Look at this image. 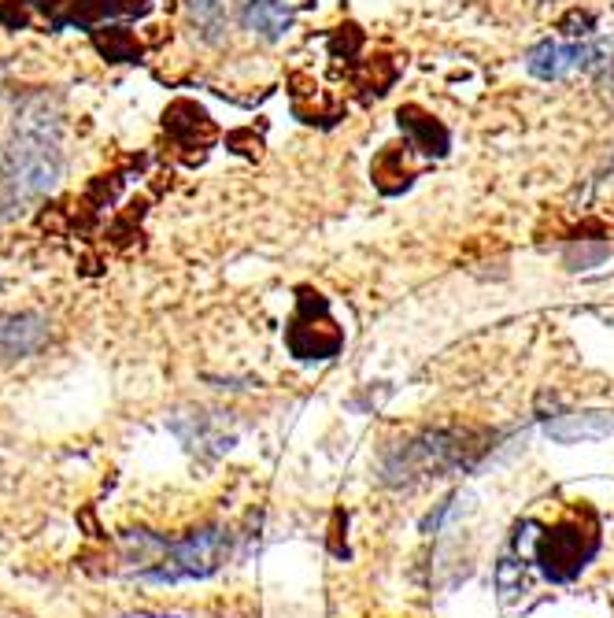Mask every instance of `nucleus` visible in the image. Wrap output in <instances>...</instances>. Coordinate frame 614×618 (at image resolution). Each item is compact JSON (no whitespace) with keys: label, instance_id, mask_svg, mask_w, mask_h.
<instances>
[{"label":"nucleus","instance_id":"nucleus-1","mask_svg":"<svg viewBox=\"0 0 614 618\" xmlns=\"http://www.w3.org/2000/svg\"><path fill=\"white\" fill-rule=\"evenodd\" d=\"M130 564H138V575L149 581H181V578H208L219 570L226 556V534L222 530H200L181 541H159L149 534H130Z\"/></svg>","mask_w":614,"mask_h":618},{"label":"nucleus","instance_id":"nucleus-20","mask_svg":"<svg viewBox=\"0 0 614 618\" xmlns=\"http://www.w3.org/2000/svg\"><path fill=\"white\" fill-rule=\"evenodd\" d=\"M611 178H614V160H611Z\"/></svg>","mask_w":614,"mask_h":618},{"label":"nucleus","instance_id":"nucleus-5","mask_svg":"<svg viewBox=\"0 0 614 618\" xmlns=\"http://www.w3.org/2000/svg\"><path fill=\"white\" fill-rule=\"evenodd\" d=\"M482 445H471L466 433H452V430H437L426 433L418 441L404 445L400 464H389V478H407V475H445L452 467H466L477 456Z\"/></svg>","mask_w":614,"mask_h":618},{"label":"nucleus","instance_id":"nucleus-11","mask_svg":"<svg viewBox=\"0 0 614 618\" xmlns=\"http://www.w3.org/2000/svg\"><path fill=\"white\" fill-rule=\"evenodd\" d=\"M89 38H93V49L105 56L108 63H138L145 49L138 41V33L130 27H116V22H100L97 30H89Z\"/></svg>","mask_w":614,"mask_h":618},{"label":"nucleus","instance_id":"nucleus-12","mask_svg":"<svg viewBox=\"0 0 614 618\" xmlns=\"http://www.w3.org/2000/svg\"><path fill=\"white\" fill-rule=\"evenodd\" d=\"M44 337V322L38 315H8L0 319V348L8 356H27L41 345Z\"/></svg>","mask_w":614,"mask_h":618},{"label":"nucleus","instance_id":"nucleus-6","mask_svg":"<svg viewBox=\"0 0 614 618\" xmlns=\"http://www.w3.org/2000/svg\"><path fill=\"white\" fill-rule=\"evenodd\" d=\"M600 56H604V44L596 41H574V44H559V41H537L526 52V71L541 82H559L571 71H596Z\"/></svg>","mask_w":614,"mask_h":618},{"label":"nucleus","instance_id":"nucleus-7","mask_svg":"<svg viewBox=\"0 0 614 618\" xmlns=\"http://www.w3.org/2000/svg\"><path fill=\"white\" fill-rule=\"evenodd\" d=\"M164 130H167V138L175 141V149H197L200 156H208L215 138H219L211 116L197 104V100H175V104L164 111Z\"/></svg>","mask_w":614,"mask_h":618},{"label":"nucleus","instance_id":"nucleus-8","mask_svg":"<svg viewBox=\"0 0 614 618\" xmlns=\"http://www.w3.org/2000/svg\"><path fill=\"white\" fill-rule=\"evenodd\" d=\"M396 122H400L404 138L415 144L418 156H429V160H440V156H448L452 149V133L440 119L429 116L426 108L418 104H404L396 111Z\"/></svg>","mask_w":614,"mask_h":618},{"label":"nucleus","instance_id":"nucleus-18","mask_svg":"<svg viewBox=\"0 0 614 618\" xmlns=\"http://www.w3.org/2000/svg\"><path fill=\"white\" fill-rule=\"evenodd\" d=\"M226 144H230L234 152L248 156V160H259V152H264V141L256 138V130H234L230 138H226Z\"/></svg>","mask_w":614,"mask_h":618},{"label":"nucleus","instance_id":"nucleus-4","mask_svg":"<svg viewBox=\"0 0 614 618\" xmlns=\"http://www.w3.org/2000/svg\"><path fill=\"white\" fill-rule=\"evenodd\" d=\"M596 548H600L596 522H593V515H585V522H559L541 534L537 564L552 581H571L588 567Z\"/></svg>","mask_w":614,"mask_h":618},{"label":"nucleus","instance_id":"nucleus-15","mask_svg":"<svg viewBox=\"0 0 614 618\" xmlns=\"http://www.w3.org/2000/svg\"><path fill=\"white\" fill-rule=\"evenodd\" d=\"M329 56L334 60H345V63H356V56L363 49V30L356 27V22H345V27H337L334 33H329Z\"/></svg>","mask_w":614,"mask_h":618},{"label":"nucleus","instance_id":"nucleus-16","mask_svg":"<svg viewBox=\"0 0 614 618\" xmlns=\"http://www.w3.org/2000/svg\"><path fill=\"white\" fill-rule=\"evenodd\" d=\"M559 30L566 33V38H574V41H588L596 33V11H588V8H571L566 16L559 19Z\"/></svg>","mask_w":614,"mask_h":618},{"label":"nucleus","instance_id":"nucleus-17","mask_svg":"<svg viewBox=\"0 0 614 618\" xmlns=\"http://www.w3.org/2000/svg\"><path fill=\"white\" fill-rule=\"evenodd\" d=\"M607 256H611L607 245H593V249H588V245H571V249H566V267H571V271H585V267L604 263Z\"/></svg>","mask_w":614,"mask_h":618},{"label":"nucleus","instance_id":"nucleus-3","mask_svg":"<svg viewBox=\"0 0 614 618\" xmlns=\"http://www.w3.org/2000/svg\"><path fill=\"white\" fill-rule=\"evenodd\" d=\"M286 345L289 352L304 359V363H315V359H334L345 345V333L329 315L326 297L318 289H300L297 293V311L286 326Z\"/></svg>","mask_w":614,"mask_h":618},{"label":"nucleus","instance_id":"nucleus-10","mask_svg":"<svg viewBox=\"0 0 614 618\" xmlns=\"http://www.w3.org/2000/svg\"><path fill=\"white\" fill-rule=\"evenodd\" d=\"M293 22L289 0H245L241 4V27L256 33L259 41H278L286 38Z\"/></svg>","mask_w":614,"mask_h":618},{"label":"nucleus","instance_id":"nucleus-14","mask_svg":"<svg viewBox=\"0 0 614 618\" xmlns=\"http://www.w3.org/2000/svg\"><path fill=\"white\" fill-rule=\"evenodd\" d=\"M614 433V415H582V419H566L552 426V437L574 441V437H607Z\"/></svg>","mask_w":614,"mask_h":618},{"label":"nucleus","instance_id":"nucleus-9","mask_svg":"<svg viewBox=\"0 0 614 618\" xmlns=\"http://www.w3.org/2000/svg\"><path fill=\"white\" fill-rule=\"evenodd\" d=\"M415 156L418 149L412 141H400V144H385V149L378 152V160L370 163V178H374V186L382 189L385 197H396V193H404L407 186L415 182V175H418V163H415Z\"/></svg>","mask_w":614,"mask_h":618},{"label":"nucleus","instance_id":"nucleus-2","mask_svg":"<svg viewBox=\"0 0 614 618\" xmlns=\"http://www.w3.org/2000/svg\"><path fill=\"white\" fill-rule=\"evenodd\" d=\"M0 175H4L8 205H27L33 197L52 193L63 175V156L56 149V133L19 127L11 133L8 149L0 152Z\"/></svg>","mask_w":614,"mask_h":618},{"label":"nucleus","instance_id":"nucleus-19","mask_svg":"<svg viewBox=\"0 0 614 618\" xmlns=\"http://www.w3.org/2000/svg\"><path fill=\"white\" fill-rule=\"evenodd\" d=\"M192 8V19H200L204 27H219V16H222V0H189Z\"/></svg>","mask_w":614,"mask_h":618},{"label":"nucleus","instance_id":"nucleus-13","mask_svg":"<svg viewBox=\"0 0 614 618\" xmlns=\"http://www.w3.org/2000/svg\"><path fill=\"white\" fill-rule=\"evenodd\" d=\"M393 82H396V67L385 60V56H374V60H359L356 67H351V86L359 89L363 100L385 97Z\"/></svg>","mask_w":614,"mask_h":618}]
</instances>
